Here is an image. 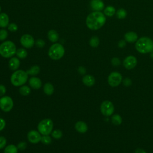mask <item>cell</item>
Returning <instances> with one entry per match:
<instances>
[{"instance_id": "6da1fadb", "label": "cell", "mask_w": 153, "mask_h": 153, "mask_svg": "<svg viewBox=\"0 0 153 153\" xmlns=\"http://www.w3.org/2000/svg\"><path fill=\"white\" fill-rule=\"evenodd\" d=\"M106 22L105 15L100 11H93L89 14L85 20L87 27L96 30L100 29Z\"/></svg>"}, {"instance_id": "7a4b0ae2", "label": "cell", "mask_w": 153, "mask_h": 153, "mask_svg": "<svg viewBox=\"0 0 153 153\" xmlns=\"http://www.w3.org/2000/svg\"><path fill=\"white\" fill-rule=\"evenodd\" d=\"M135 48L142 54L151 53L153 51V41L147 36L140 37L136 42Z\"/></svg>"}, {"instance_id": "3957f363", "label": "cell", "mask_w": 153, "mask_h": 153, "mask_svg": "<svg viewBox=\"0 0 153 153\" xmlns=\"http://www.w3.org/2000/svg\"><path fill=\"white\" fill-rule=\"evenodd\" d=\"M28 78V74L26 71L23 70H16L11 76L10 81L11 84L16 87L24 85Z\"/></svg>"}, {"instance_id": "277c9868", "label": "cell", "mask_w": 153, "mask_h": 153, "mask_svg": "<svg viewBox=\"0 0 153 153\" xmlns=\"http://www.w3.org/2000/svg\"><path fill=\"white\" fill-rule=\"evenodd\" d=\"M16 45L11 41H7L0 45V54L3 57L9 58L16 53Z\"/></svg>"}, {"instance_id": "5b68a950", "label": "cell", "mask_w": 153, "mask_h": 153, "mask_svg": "<svg viewBox=\"0 0 153 153\" xmlns=\"http://www.w3.org/2000/svg\"><path fill=\"white\" fill-rule=\"evenodd\" d=\"M48 56L53 60H59L65 54V48L63 46L59 43L53 44L48 50Z\"/></svg>"}, {"instance_id": "8992f818", "label": "cell", "mask_w": 153, "mask_h": 153, "mask_svg": "<svg viewBox=\"0 0 153 153\" xmlns=\"http://www.w3.org/2000/svg\"><path fill=\"white\" fill-rule=\"evenodd\" d=\"M53 128V122L50 118L41 120L38 124V130L42 135H49Z\"/></svg>"}, {"instance_id": "52a82bcc", "label": "cell", "mask_w": 153, "mask_h": 153, "mask_svg": "<svg viewBox=\"0 0 153 153\" xmlns=\"http://www.w3.org/2000/svg\"><path fill=\"white\" fill-rule=\"evenodd\" d=\"M13 100L10 96H5L0 98V109L5 112L10 111L13 107Z\"/></svg>"}, {"instance_id": "ba28073f", "label": "cell", "mask_w": 153, "mask_h": 153, "mask_svg": "<svg viewBox=\"0 0 153 153\" xmlns=\"http://www.w3.org/2000/svg\"><path fill=\"white\" fill-rule=\"evenodd\" d=\"M102 114L106 117L111 115L114 112V106L109 100H105L100 105Z\"/></svg>"}, {"instance_id": "9c48e42d", "label": "cell", "mask_w": 153, "mask_h": 153, "mask_svg": "<svg viewBox=\"0 0 153 153\" xmlns=\"http://www.w3.org/2000/svg\"><path fill=\"white\" fill-rule=\"evenodd\" d=\"M122 75L118 72H111L108 78V82L111 87H117L122 81Z\"/></svg>"}, {"instance_id": "30bf717a", "label": "cell", "mask_w": 153, "mask_h": 153, "mask_svg": "<svg viewBox=\"0 0 153 153\" xmlns=\"http://www.w3.org/2000/svg\"><path fill=\"white\" fill-rule=\"evenodd\" d=\"M21 44L26 48H30L35 44V40L32 36L29 34H25L20 38Z\"/></svg>"}, {"instance_id": "8fae6325", "label": "cell", "mask_w": 153, "mask_h": 153, "mask_svg": "<svg viewBox=\"0 0 153 153\" xmlns=\"http://www.w3.org/2000/svg\"><path fill=\"white\" fill-rule=\"evenodd\" d=\"M137 61L136 58L133 56H128L123 60V66L127 69H132L137 65Z\"/></svg>"}, {"instance_id": "7c38bea8", "label": "cell", "mask_w": 153, "mask_h": 153, "mask_svg": "<svg viewBox=\"0 0 153 153\" xmlns=\"http://www.w3.org/2000/svg\"><path fill=\"white\" fill-rule=\"evenodd\" d=\"M41 133L35 130H32L27 133V139L32 143H38L39 142L41 141Z\"/></svg>"}, {"instance_id": "4fadbf2b", "label": "cell", "mask_w": 153, "mask_h": 153, "mask_svg": "<svg viewBox=\"0 0 153 153\" xmlns=\"http://www.w3.org/2000/svg\"><path fill=\"white\" fill-rule=\"evenodd\" d=\"M90 6L94 11H100L104 9L105 5L102 0H91Z\"/></svg>"}, {"instance_id": "5bb4252c", "label": "cell", "mask_w": 153, "mask_h": 153, "mask_svg": "<svg viewBox=\"0 0 153 153\" xmlns=\"http://www.w3.org/2000/svg\"><path fill=\"white\" fill-rule=\"evenodd\" d=\"M138 39L137 34L134 32H128L124 35V40L129 43L136 42Z\"/></svg>"}, {"instance_id": "9a60e30c", "label": "cell", "mask_w": 153, "mask_h": 153, "mask_svg": "<svg viewBox=\"0 0 153 153\" xmlns=\"http://www.w3.org/2000/svg\"><path fill=\"white\" fill-rule=\"evenodd\" d=\"M29 83L30 86L33 89H39L41 88L42 85V81L41 80L36 76H33L29 79Z\"/></svg>"}, {"instance_id": "2e32d148", "label": "cell", "mask_w": 153, "mask_h": 153, "mask_svg": "<svg viewBox=\"0 0 153 153\" xmlns=\"http://www.w3.org/2000/svg\"><path fill=\"white\" fill-rule=\"evenodd\" d=\"M75 128L80 133H85L88 130L87 124L82 121H77L75 125Z\"/></svg>"}, {"instance_id": "e0dca14e", "label": "cell", "mask_w": 153, "mask_h": 153, "mask_svg": "<svg viewBox=\"0 0 153 153\" xmlns=\"http://www.w3.org/2000/svg\"><path fill=\"white\" fill-rule=\"evenodd\" d=\"M82 81L84 85L88 87L93 86L95 83V78L91 75H85L82 79Z\"/></svg>"}, {"instance_id": "ac0fdd59", "label": "cell", "mask_w": 153, "mask_h": 153, "mask_svg": "<svg viewBox=\"0 0 153 153\" xmlns=\"http://www.w3.org/2000/svg\"><path fill=\"white\" fill-rule=\"evenodd\" d=\"M20 64V60L17 57H12L8 62L9 68L12 71H16L19 68Z\"/></svg>"}, {"instance_id": "d6986e66", "label": "cell", "mask_w": 153, "mask_h": 153, "mask_svg": "<svg viewBox=\"0 0 153 153\" xmlns=\"http://www.w3.org/2000/svg\"><path fill=\"white\" fill-rule=\"evenodd\" d=\"M9 25V17L5 13H2L0 14V27H6Z\"/></svg>"}, {"instance_id": "ffe728a7", "label": "cell", "mask_w": 153, "mask_h": 153, "mask_svg": "<svg viewBox=\"0 0 153 153\" xmlns=\"http://www.w3.org/2000/svg\"><path fill=\"white\" fill-rule=\"evenodd\" d=\"M43 90L44 93H45V94L48 96H50L53 94L54 91V86L52 85V84H51L50 82H47L44 85Z\"/></svg>"}, {"instance_id": "44dd1931", "label": "cell", "mask_w": 153, "mask_h": 153, "mask_svg": "<svg viewBox=\"0 0 153 153\" xmlns=\"http://www.w3.org/2000/svg\"><path fill=\"white\" fill-rule=\"evenodd\" d=\"M59 35L55 30H50L48 32V38L52 42H56L58 41Z\"/></svg>"}, {"instance_id": "7402d4cb", "label": "cell", "mask_w": 153, "mask_h": 153, "mask_svg": "<svg viewBox=\"0 0 153 153\" xmlns=\"http://www.w3.org/2000/svg\"><path fill=\"white\" fill-rule=\"evenodd\" d=\"M115 13V8L113 6H108L103 10V14L108 17L113 16Z\"/></svg>"}, {"instance_id": "603a6c76", "label": "cell", "mask_w": 153, "mask_h": 153, "mask_svg": "<svg viewBox=\"0 0 153 153\" xmlns=\"http://www.w3.org/2000/svg\"><path fill=\"white\" fill-rule=\"evenodd\" d=\"M40 72V68L38 65H34L32 66L29 69H28L26 72L28 75H32V76H35L38 75Z\"/></svg>"}, {"instance_id": "cb8c5ba5", "label": "cell", "mask_w": 153, "mask_h": 153, "mask_svg": "<svg viewBox=\"0 0 153 153\" xmlns=\"http://www.w3.org/2000/svg\"><path fill=\"white\" fill-rule=\"evenodd\" d=\"M16 55L20 59H25L27 56V51L23 48H19L16 51Z\"/></svg>"}, {"instance_id": "d4e9b609", "label": "cell", "mask_w": 153, "mask_h": 153, "mask_svg": "<svg viewBox=\"0 0 153 153\" xmlns=\"http://www.w3.org/2000/svg\"><path fill=\"white\" fill-rule=\"evenodd\" d=\"M18 148L14 145H9L4 149V153H17Z\"/></svg>"}, {"instance_id": "484cf974", "label": "cell", "mask_w": 153, "mask_h": 153, "mask_svg": "<svg viewBox=\"0 0 153 153\" xmlns=\"http://www.w3.org/2000/svg\"><path fill=\"white\" fill-rule=\"evenodd\" d=\"M31 90L29 87L27 85H22L19 88L20 93L23 96H27L30 93Z\"/></svg>"}, {"instance_id": "4316f807", "label": "cell", "mask_w": 153, "mask_h": 153, "mask_svg": "<svg viewBox=\"0 0 153 153\" xmlns=\"http://www.w3.org/2000/svg\"><path fill=\"white\" fill-rule=\"evenodd\" d=\"M116 16L118 19H124L127 16V11L124 8L118 9L116 13Z\"/></svg>"}, {"instance_id": "83f0119b", "label": "cell", "mask_w": 153, "mask_h": 153, "mask_svg": "<svg viewBox=\"0 0 153 153\" xmlns=\"http://www.w3.org/2000/svg\"><path fill=\"white\" fill-rule=\"evenodd\" d=\"M99 42H100V41H99V38L97 36H92L90 41H89V44L91 47H93V48H96L97 47L99 44Z\"/></svg>"}, {"instance_id": "f1b7e54d", "label": "cell", "mask_w": 153, "mask_h": 153, "mask_svg": "<svg viewBox=\"0 0 153 153\" xmlns=\"http://www.w3.org/2000/svg\"><path fill=\"white\" fill-rule=\"evenodd\" d=\"M112 123L116 126H119L122 123V118L118 114H115L111 118Z\"/></svg>"}, {"instance_id": "f546056e", "label": "cell", "mask_w": 153, "mask_h": 153, "mask_svg": "<svg viewBox=\"0 0 153 153\" xmlns=\"http://www.w3.org/2000/svg\"><path fill=\"white\" fill-rule=\"evenodd\" d=\"M62 135H63V134H62V131L59 129L54 130L52 131V132H51V136L56 139H60L62 137Z\"/></svg>"}, {"instance_id": "4dcf8cb0", "label": "cell", "mask_w": 153, "mask_h": 153, "mask_svg": "<svg viewBox=\"0 0 153 153\" xmlns=\"http://www.w3.org/2000/svg\"><path fill=\"white\" fill-rule=\"evenodd\" d=\"M41 142L44 145H49L51 142V138L49 135H43L41 137Z\"/></svg>"}, {"instance_id": "1f68e13d", "label": "cell", "mask_w": 153, "mask_h": 153, "mask_svg": "<svg viewBox=\"0 0 153 153\" xmlns=\"http://www.w3.org/2000/svg\"><path fill=\"white\" fill-rule=\"evenodd\" d=\"M8 36V32L5 29L0 30V41L5 40Z\"/></svg>"}, {"instance_id": "d6a6232c", "label": "cell", "mask_w": 153, "mask_h": 153, "mask_svg": "<svg viewBox=\"0 0 153 153\" xmlns=\"http://www.w3.org/2000/svg\"><path fill=\"white\" fill-rule=\"evenodd\" d=\"M8 29L11 32H14L16 31L18 29V27L17 26V25L14 23H11L10 24L8 25Z\"/></svg>"}, {"instance_id": "836d02e7", "label": "cell", "mask_w": 153, "mask_h": 153, "mask_svg": "<svg viewBox=\"0 0 153 153\" xmlns=\"http://www.w3.org/2000/svg\"><path fill=\"white\" fill-rule=\"evenodd\" d=\"M111 63L114 66H118L120 65L121 62L119 58L113 57L111 60Z\"/></svg>"}, {"instance_id": "e575fe53", "label": "cell", "mask_w": 153, "mask_h": 153, "mask_svg": "<svg viewBox=\"0 0 153 153\" xmlns=\"http://www.w3.org/2000/svg\"><path fill=\"white\" fill-rule=\"evenodd\" d=\"M7 144V140L4 136H0V149L5 147Z\"/></svg>"}, {"instance_id": "d590c367", "label": "cell", "mask_w": 153, "mask_h": 153, "mask_svg": "<svg viewBox=\"0 0 153 153\" xmlns=\"http://www.w3.org/2000/svg\"><path fill=\"white\" fill-rule=\"evenodd\" d=\"M123 85H125L126 87H128L131 85L132 82L129 78H126L124 79L123 80Z\"/></svg>"}, {"instance_id": "8d00e7d4", "label": "cell", "mask_w": 153, "mask_h": 153, "mask_svg": "<svg viewBox=\"0 0 153 153\" xmlns=\"http://www.w3.org/2000/svg\"><path fill=\"white\" fill-rule=\"evenodd\" d=\"M27 146V144L26 142H21L20 143H19V144L17 145V148L19 149L20 150H24Z\"/></svg>"}, {"instance_id": "74e56055", "label": "cell", "mask_w": 153, "mask_h": 153, "mask_svg": "<svg viewBox=\"0 0 153 153\" xmlns=\"http://www.w3.org/2000/svg\"><path fill=\"white\" fill-rule=\"evenodd\" d=\"M36 45L39 48H42L45 45V42L42 39H39L36 41Z\"/></svg>"}, {"instance_id": "f35d334b", "label": "cell", "mask_w": 153, "mask_h": 153, "mask_svg": "<svg viewBox=\"0 0 153 153\" xmlns=\"http://www.w3.org/2000/svg\"><path fill=\"white\" fill-rule=\"evenodd\" d=\"M6 91V87L2 84H0V96H3L5 94Z\"/></svg>"}, {"instance_id": "ab89813d", "label": "cell", "mask_w": 153, "mask_h": 153, "mask_svg": "<svg viewBox=\"0 0 153 153\" xmlns=\"http://www.w3.org/2000/svg\"><path fill=\"white\" fill-rule=\"evenodd\" d=\"M126 41L124 39H121L118 42V47L120 48H124L126 46Z\"/></svg>"}, {"instance_id": "60d3db41", "label": "cell", "mask_w": 153, "mask_h": 153, "mask_svg": "<svg viewBox=\"0 0 153 153\" xmlns=\"http://www.w3.org/2000/svg\"><path fill=\"white\" fill-rule=\"evenodd\" d=\"M5 126V120L3 118H0V131L2 130L4 128Z\"/></svg>"}, {"instance_id": "b9f144b4", "label": "cell", "mask_w": 153, "mask_h": 153, "mask_svg": "<svg viewBox=\"0 0 153 153\" xmlns=\"http://www.w3.org/2000/svg\"><path fill=\"white\" fill-rule=\"evenodd\" d=\"M78 72H79V74H81V75L85 74V72H86V69H85V68L84 67H83V66H79V67L78 68Z\"/></svg>"}, {"instance_id": "7bdbcfd3", "label": "cell", "mask_w": 153, "mask_h": 153, "mask_svg": "<svg viewBox=\"0 0 153 153\" xmlns=\"http://www.w3.org/2000/svg\"><path fill=\"white\" fill-rule=\"evenodd\" d=\"M134 153H146V151L141 148H137L135 150Z\"/></svg>"}, {"instance_id": "ee69618b", "label": "cell", "mask_w": 153, "mask_h": 153, "mask_svg": "<svg viewBox=\"0 0 153 153\" xmlns=\"http://www.w3.org/2000/svg\"><path fill=\"white\" fill-rule=\"evenodd\" d=\"M150 56H151V59H153V51H152V52H151V53H150Z\"/></svg>"}, {"instance_id": "f6af8a7d", "label": "cell", "mask_w": 153, "mask_h": 153, "mask_svg": "<svg viewBox=\"0 0 153 153\" xmlns=\"http://www.w3.org/2000/svg\"><path fill=\"white\" fill-rule=\"evenodd\" d=\"M1 6H0V11H1Z\"/></svg>"}]
</instances>
